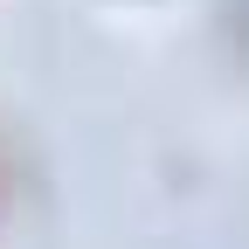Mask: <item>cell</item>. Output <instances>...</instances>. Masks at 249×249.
Listing matches in <instances>:
<instances>
[{"mask_svg": "<svg viewBox=\"0 0 249 249\" xmlns=\"http://www.w3.org/2000/svg\"><path fill=\"white\" fill-rule=\"evenodd\" d=\"M7 201H14V166H7V145H0V214H7Z\"/></svg>", "mask_w": 249, "mask_h": 249, "instance_id": "cell-1", "label": "cell"}]
</instances>
